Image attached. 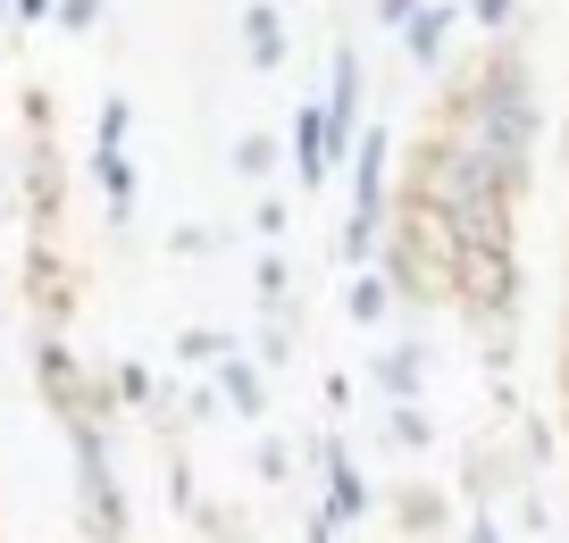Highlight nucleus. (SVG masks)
Masks as SVG:
<instances>
[{"label": "nucleus", "instance_id": "nucleus-1", "mask_svg": "<svg viewBox=\"0 0 569 543\" xmlns=\"http://www.w3.org/2000/svg\"><path fill=\"white\" fill-rule=\"evenodd\" d=\"M59 435H68V469H76V535L84 543H126L134 535V502H126L109 426L76 419V426H59Z\"/></svg>", "mask_w": 569, "mask_h": 543}, {"label": "nucleus", "instance_id": "nucleus-2", "mask_svg": "<svg viewBox=\"0 0 569 543\" xmlns=\"http://www.w3.org/2000/svg\"><path fill=\"white\" fill-rule=\"evenodd\" d=\"M452 310L469 334H519V310H528L519 251H461L452 260Z\"/></svg>", "mask_w": 569, "mask_h": 543}, {"label": "nucleus", "instance_id": "nucleus-3", "mask_svg": "<svg viewBox=\"0 0 569 543\" xmlns=\"http://www.w3.org/2000/svg\"><path fill=\"white\" fill-rule=\"evenodd\" d=\"M352 142L360 134H343L319 101H302L293 125H284V168H293V184H302V193H327V184L343 175V159H352Z\"/></svg>", "mask_w": 569, "mask_h": 543}, {"label": "nucleus", "instance_id": "nucleus-4", "mask_svg": "<svg viewBox=\"0 0 569 543\" xmlns=\"http://www.w3.org/2000/svg\"><path fill=\"white\" fill-rule=\"evenodd\" d=\"M18 218L26 234H42V243H59V227H68V168H59V134H34L18 159Z\"/></svg>", "mask_w": 569, "mask_h": 543}, {"label": "nucleus", "instance_id": "nucleus-5", "mask_svg": "<svg viewBox=\"0 0 569 543\" xmlns=\"http://www.w3.org/2000/svg\"><path fill=\"white\" fill-rule=\"evenodd\" d=\"M26 310H34L42 334L76 326V268H68V251L42 243V234H26Z\"/></svg>", "mask_w": 569, "mask_h": 543}, {"label": "nucleus", "instance_id": "nucleus-6", "mask_svg": "<svg viewBox=\"0 0 569 543\" xmlns=\"http://www.w3.org/2000/svg\"><path fill=\"white\" fill-rule=\"evenodd\" d=\"M310 469H319V485H327L319 510L336 526H360L377 510V485L360 476V460H352V443H343V435H310Z\"/></svg>", "mask_w": 569, "mask_h": 543}, {"label": "nucleus", "instance_id": "nucleus-7", "mask_svg": "<svg viewBox=\"0 0 569 543\" xmlns=\"http://www.w3.org/2000/svg\"><path fill=\"white\" fill-rule=\"evenodd\" d=\"M343 193H352V218H386L393 201V125H360L352 159H343Z\"/></svg>", "mask_w": 569, "mask_h": 543}, {"label": "nucleus", "instance_id": "nucleus-8", "mask_svg": "<svg viewBox=\"0 0 569 543\" xmlns=\"http://www.w3.org/2000/svg\"><path fill=\"white\" fill-rule=\"evenodd\" d=\"M519 485H536V476L519 469V452H511V443H495V435L461 443V485H452V493H461L469 510H495V502H511Z\"/></svg>", "mask_w": 569, "mask_h": 543}, {"label": "nucleus", "instance_id": "nucleus-9", "mask_svg": "<svg viewBox=\"0 0 569 543\" xmlns=\"http://www.w3.org/2000/svg\"><path fill=\"white\" fill-rule=\"evenodd\" d=\"M386 519L402 543H452V493L427 476H402V485H386Z\"/></svg>", "mask_w": 569, "mask_h": 543}, {"label": "nucleus", "instance_id": "nucleus-10", "mask_svg": "<svg viewBox=\"0 0 569 543\" xmlns=\"http://www.w3.org/2000/svg\"><path fill=\"white\" fill-rule=\"evenodd\" d=\"M452 26H469L461 0H427V9H419L393 42H402V59H410L419 76H445V68H452Z\"/></svg>", "mask_w": 569, "mask_h": 543}, {"label": "nucleus", "instance_id": "nucleus-11", "mask_svg": "<svg viewBox=\"0 0 569 543\" xmlns=\"http://www.w3.org/2000/svg\"><path fill=\"white\" fill-rule=\"evenodd\" d=\"M210 385H218V402H227V419H243L251 435H260V426H268V402H277V393H268V385H277V376H268L260 360H251V351H234V360H218V369H210Z\"/></svg>", "mask_w": 569, "mask_h": 543}, {"label": "nucleus", "instance_id": "nucleus-12", "mask_svg": "<svg viewBox=\"0 0 569 543\" xmlns=\"http://www.w3.org/2000/svg\"><path fill=\"white\" fill-rule=\"evenodd\" d=\"M427 334H402V343H386L369 360V385H377V402H427Z\"/></svg>", "mask_w": 569, "mask_h": 543}, {"label": "nucleus", "instance_id": "nucleus-13", "mask_svg": "<svg viewBox=\"0 0 569 543\" xmlns=\"http://www.w3.org/2000/svg\"><path fill=\"white\" fill-rule=\"evenodd\" d=\"M319 109L343 125V134H360V125H369V68H360L352 42H336V51H327V92H319Z\"/></svg>", "mask_w": 569, "mask_h": 543}, {"label": "nucleus", "instance_id": "nucleus-14", "mask_svg": "<svg viewBox=\"0 0 569 543\" xmlns=\"http://www.w3.org/2000/svg\"><path fill=\"white\" fill-rule=\"evenodd\" d=\"M243 59H251V76H277L284 59H293V34H284V9L277 0H243Z\"/></svg>", "mask_w": 569, "mask_h": 543}, {"label": "nucleus", "instance_id": "nucleus-15", "mask_svg": "<svg viewBox=\"0 0 569 543\" xmlns=\"http://www.w3.org/2000/svg\"><path fill=\"white\" fill-rule=\"evenodd\" d=\"M92 184H101V201H109V234L126 243V227H134V201H142L134 151H92Z\"/></svg>", "mask_w": 569, "mask_h": 543}, {"label": "nucleus", "instance_id": "nucleus-16", "mask_svg": "<svg viewBox=\"0 0 569 543\" xmlns=\"http://www.w3.org/2000/svg\"><path fill=\"white\" fill-rule=\"evenodd\" d=\"M234 351H243V334H234V326H210V318H193V326H177L168 360H177V369H193V376H210L218 360H234Z\"/></svg>", "mask_w": 569, "mask_h": 543}, {"label": "nucleus", "instance_id": "nucleus-17", "mask_svg": "<svg viewBox=\"0 0 569 543\" xmlns=\"http://www.w3.org/2000/svg\"><path fill=\"white\" fill-rule=\"evenodd\" d=\"M251 301H260V318H284V326H293V268H284V251H260V260H251Z\"/></svg>", "mask_w": 569, "mask_h": 543}, {"label": "nucleus", "instance_id": "nucleus-18", "mask_svg": "<svg viewBox=\"0 0 569 543\" xmlns=\"http://www.w3.org/2000/svg\"><path fill=\"white\" fill-rule=\"evenodd\" d=\"M343 318L377 334V326H386V318H393V284L377 276V268H352V284H343Z\"/></svg>", "mask_w": 569, "mask_h": 543}, {"label": "nucleus", "instance_id": "nucleus-19", "mask_svg": "<svg viewBox=\"0 0 569 543\" xmlns=\"http://www.w3.org/2000/svg\"><path fill=\"white\" fill-rule=\"evenodd\" d=\"M377 251H386V218H352V210H343L336 260H343V268H377Z\"/></svg>", "mask_w": 569, "mask_h": 543}, {"label": "nucleus", "instance_id": "nucleus-20", "mask_svg": "<svg viewBox=\"0 0 569 543\" xmlns=\"http://www.w3.org/2000/svg\"><path fill=\"white\" fill-rule=\"evenodd\" d=\"M386 443H393V452H436V419H427V402H386Z\"/></svg>", "mask_w": 569, "mask_h": 543}, {"label": "nucleus", "instance_id": "nucleus-21", "mask_svg": "<svg viewBox=\"0 0 569 543\" xmlns=\"http://www.w3.org/2000/svg\"><path fill=\"white\" fill-rule=\"evenodd\" d=\"M134 142V92H101L92 109V151H126Z\"/></svg>", "mask_w": 569, "mask_h": 543}, {"label": "nucleus", "instance_id": "nucleus-22", "mask_svg": "<svg viewBox=\"0 0 569 543\" xmlns=\"http://www.w3.org/2000/svg\"><path fill=\"white\" fill-rule=\"evenodd\" d=\"M268 168H277V142H268L260 125L227 142V175H234V184H268Z\"/></svg>", "mask_w": 569, "mask_h": 543}, {"label": "nucleus", "instance_id": "nucleus-23", "mask_svg": "<svg viewBox=\"0 0 569 543\" xmlns=\"http://www.w3.org/2000/svg\"><path fill=\"white\" fill-rule=\"evenodd\" d=\"M461 18L486 42H502V34H528V0H461Z\"/></svg>", "mask_w": 569, "mask_h": 543}, {"label": "nucleus", "instance_id": "nucleus-24", "mask_svg": "<svg viewBox=\"0 0 569 543\" xmlns=\"http://www.w3.org/2000/svg\"><path fill=\"white\" fill-rule=\"evenodd\" d=\"M243 351H251V360H260L268 376H277V369H293V326H284V318H260Z\"/></svg>", "mask_w": 569, "mask_h": 543}, {"label": "nucleus", "instance_id": "nucleus-25", "mask_svg": "<svg viewBox=\"0 0 569 543\" xmlns=\"http://www.w3.org/2000/svg\"><path fill=\"white\" fill-rule=\"evenodd\" d=\"M184 526H193L201 543H243V510H234V502H210V493H201V510H193Z\"/></svg>", "mask_w": 569, "mask_h": 543}, {"label": "nucleus", "instance_id": "nucleus-26", "mask_svg": "<svg viewBox=\"0 0 569 543\" xmlns=\"http://www.w3.org/2000/svg\"><path fill=\"white\" fill-rule=\"evenodd\" d=\"M109 385H118L126 410H160V376L142 369V360H118V369H109Z\"/></svg>", "mask_w": 569, "mask_h": 543}, {"label": "nucleus", "instance_id": "nucleus-27", "mask_svg": "<svg viewBox=\"0 0 569 543\" xmlns=\"http://www.w3.org/2000/svg\"><path fill=\"white\" fill-rule=\"evenodd\" d=\"M251 469H260V485H293V443H284V435H268V426H260V443H251Z\"/></svg>", "mask_w": 569, "mask_h": 543}, {"label": "nucleus", "instance_id": "nucleus-28", "mask_svg": "<svg viewBox=\"0 0 569 543\" xmlns=\"http://www.w3.org/2000/svg\"><path fill=\"white\" fill-rule=\"evenodd\" d=\"M168 510H177V526L201 510V476H193V460H184V452H168Z\"/></svg>", "mask_w": 569, "mask_h": 543}, {"label": "nucleus", "instance_id": "nucleus-29", "mask_svg": "<svg viewBox=\"0 0 569 543\" xmlns=\"http://www.w3.org/2000/svg\"><path fill=\"white\" fill-rule=\"evenodd\" d=\"M18 118H26V142H34V134H59V101H51V84H18Z\"/></svg>", "mask_w": 569, "mask_h": 543}, {"label": "nucleus", "instance_id": "nucleus-30", "mask_svg": "<svg viewBox=\"0 0 569 543\" xmlns=\"http://www.w3.org/2000/svg\"><path fill=\"white\" fill-rule=\"evenodd\" d=\"M284 227H293V210H284V193H260V201H251V234H260L268 251L284 243Z\"/></svg>", "mask_w": 569, "mask_h": 543}, {"label": "nucleus", "instance_id": "nucleus-31", "mask_svg": "<svg viewBox=\"0 0 569 543\" xmlns=\"http://www.w3.org/2000/svg\"><path fill=\"white\" fill-rule=\"evenodd\" d=\"M210 251H218V227H184V218L168 227V260H210Z\"/></svg>", "mask_w": 569, "mask_h": 543}, {"label": "nucleus", "instance_id": "nucleus-32", "mask_svg": "<svg viewBox=\"0 0 569 543\" xmlns=\"http://www.w3.org/2000/svg\"><path fill=\"white\" fill-rule=\"evenodd\" d=\"M101 18H109V0H59V9H51V26H59V34H92Z\"/></svg>", "mask_w": 569, "mask_h": 543}, {"label": "nucleus", "instance_id": "nucleus-33", "mask_svg": "<svg viewBox=\"0 0 569 543\" xmlns=\"http://www.w3.org/2000/svg\"><path fill=\"white\" fill-rule=\"evenodd\" d=\"M51 9H59V0H0V26H9V34H26V26H42Z\"/></svg>", "mask_w": 569, "mask_h": 543}, {"label": "nucleus", "instance_id": "nucleus-34", "mask_svg": "<svg viewBox=\"0 0 569 543\" xmlns=\"http://www.w3.org/2000/svg\"><path fill=\"white\" fill-rule=\"evenodd\" d=\"M519 535H552V510H545L536 485H519Z\"/></svg>", "mask_w": 569, "mask_h": 543}, {"label": "nucleus", "instance_id": "nucleus-35", "mask_svg": "<svg viewBox=\"0 0 569 543\" xmlns=\"http://www.w3.org/2000/svg\"><path fill=\"white\" fill-rule=\"evenodd\" d=\"M184 419H193V426L227 419V402H218V385H184Z\"/></svg>", "mask_w": 569, "mask_h": 543}, {"label": "nucleus", "instance_id": "nucleus-36", "mask_svg": "<svg viewBox=\"0 0 569 543\" xmlns=\"http://www.w3.org/2000/svg\"><path fill=\"white\" fill-rule=\"evenodd\" d=\"M419 9H427V0H369V18L386 26V34H402V26L419 18Z\"/></svg>", "mask_w": 569, "mask_h": 543}, {"label": "nucleus", "instance_id": "nucleus-37", "mask_svg": "<svg viewBox=\"0 0 569 543\" xmlns=\"http://www.w3.org/2000/svg\"><path fill=\"white\" fill-rule=\"evenodd\" d=\"M461 543H511V535H502L495 510H469V519H461Z\"/></svg>", "mask_w": 569, "mask_h": 543}, {"label": "nucleus", "instance_id": "nucleus-38", "mask_svg": "<svg viewBox=\"0 0 569 543\" xmlns=\"http://www.w3.org/2000/svg\"><path fill=\"white\" fill-rule=\"evenodd\" d=\"M486 402H495V419H519V385L511 376H486Z\"/></svg>", "mask_w": 569, "mask_h": 543}, {"label": "nucleus", "instance_id": "nucleus-39", "mask_svg": "<svg viewBox=\"0 0 569 543\" xmlns=\"http://www.w3.org/2000/svg\"><path fill=\"white\" fill-rule=\"evenodd\" d=\"M336 535H343V526L327 519V510H310V519H302V543H336Z\"/></svg>", "mask_w": 569, "mask_h": 543}, {"label": "nucleus", "instance_id": "nucleus-40", "mask_svg": "<svg viewBox=\"0 0 569 543\" xmlns=\"http://www.w3.org/2000/svg\"><path fill=\"white\" fill-rule=\"evenodd\" d=\"M561 426H569V376H561Z\"/></svg>", "mask_w": 569, "mask_h": 543}, {"label": "nucleus", "instance_id": "nucleus-41", "mask_svg": "<svg viewBox=\"0 0 569 543\" xmlns=\"http://www.w3.org/2000/svg\"><path fill=\"white\" fill-rule=\"evenodd\" d=\"M561 376H569V351H561Z\"/></svg>", "mask_w": 569, "mask_h": 543}, {"label": "nucleus", "instance_id": "nucleus-42", "mask_svg": "<svg viewBox=\"0 0 569 543\" xmlns=\"http://www.w3.org/2000/svg\"><path fill=\"white\" fill-rule=\"evenodd\" d=\"M126 543H134V535H126Z\"/></svg>", "mask_w": 569, "mask_h": 543}]
</instances>
